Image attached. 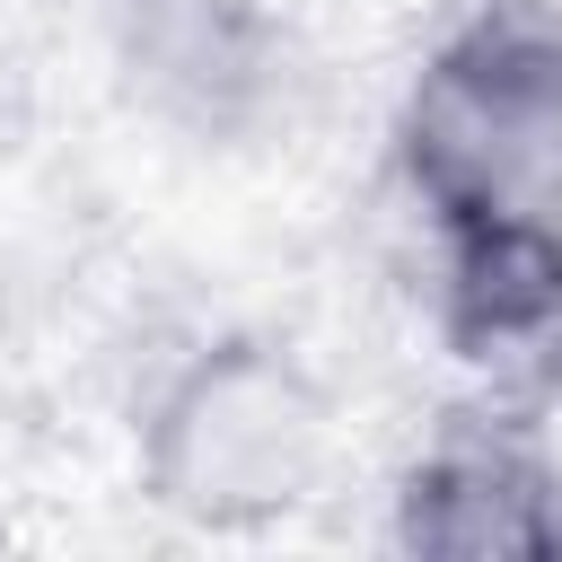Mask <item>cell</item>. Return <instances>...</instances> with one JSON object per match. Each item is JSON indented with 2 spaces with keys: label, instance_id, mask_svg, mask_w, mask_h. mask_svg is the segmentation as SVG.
Returning a JSON list of instances; mask_svg holds the SVG:
<instances>
[{
  "label": "cell",
  "instance_id": "obj_1",
  "mask_svg": "<svg viewBox=\"0 0 562 562\" xmlns=\"http://www.w3.org/2000/svg\"><path fill=\"white\" fill-rule=\"evenodd\" d=\"M422 149L448 193L483 211H527L562 184V44L483 35L439 70L422 105Z\"/></svg>",
  "mask_w": 562,
  "mask_h": 562
}]
</instances>
